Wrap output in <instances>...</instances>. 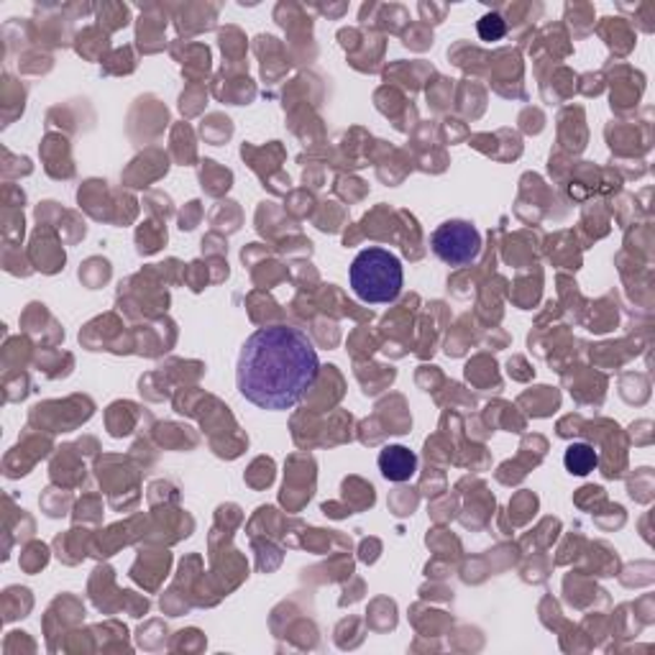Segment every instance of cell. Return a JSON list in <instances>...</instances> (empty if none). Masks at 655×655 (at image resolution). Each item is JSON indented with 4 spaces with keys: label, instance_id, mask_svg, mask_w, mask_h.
Returning <instances> with one entry per match:
<instances>
[{
    "label": "cell",
    "instance_id": "obj_1",
    "mask_svg": "<svg viewBox=\"0 0 655 655\" xmlns=\"http://www.w3.org/2000/svg\"><path fill=\"white\" fill-rule=\"evenodd\" d=\"M321 358L306 331L271 325L252 333L241 348L236 385L262 410H290L315 385Z\"/></svg>",
    "mask_w": 655,
    "mask_h": 655
},
{
    "label": "cell",
    "instance_id": "obj_2",
    "mask_svg": "<svg viewBox=\"0 0 655 655\" xmlns=\"http://www.w3.org/2000/svg\"><path fill=\"white\" fill-rule=\"evenodd\" d=\"M351 290L358 300L371 306H387L400 298L404 285L402 262L392 252L379 246H369L356 254L348 269Z\"/></svg>",
    "mask_w": 655,
    "mask_h": 655
},
{
    "label": "cell",
    "instance_id": "obj_3",
    "mask_svg": "<svg viewBox=\"0 0 655 655\" xmlns=\"http://www.w3.org/2000/svg\"><path fill=\"white\" fill-rule=\"evenodd\" d=\"M431 248L448 267H466L481 252V236L469 221H446L433 231Z\"/></svg>",
    "mask_w": 655,
    "mask_h": 655
},
{
    "label": "cell",
    "instance_id": "obj_4",
    "mask_svg": "<svg viewBox=\"0 0 655 655\" xmlns=\"http://www.w3.org/2000/svg\"><path fill=\"white\" fill-rule=\"evenodd\" d=\"M379 471L387 481L402 485V481H410L415 477L418 456L404 446H387L379 454Z\"/></svg>",
    "mask_w": 655,
    "mask_h": 655
},
{
    "label": "cell",
    "instance_id": "obj_5",
    "mask_svg": "<svg viewBox=\"0 0 655 655\" xmlns=\"http://www.w3.org/2000/svg\"><path fill=\"white\" fill-rule=\"evenodd\" d=\"M564 464H566V471H571L574 477H587V474L597 469L599 454L589 446V443H574V446L566 448Z\"/></svg>",
    "mask_w": 655,
    "mask_h": 655
},
{
    "label": "cell",
    "instance_id": "obj_6",
    "mask_svg": "<svg viewBox=\"0 0 655 655\" xmlns=\"http://www.w3.org/2000/svg\"><path fill=\"white\" fill-rule=\"evenodd\" d=\"M504 31H507V26L499 13H487L485 19L479 21V36L485 38V42H497V38L504 36Z\"/></svg>",
    "mask_w": 655,
    "mask_h": 655
}]
</instances>
